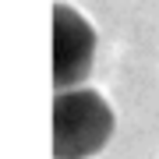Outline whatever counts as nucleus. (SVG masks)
I'll use <instances>...</instances> for the list:
<instances>
[{
  "label": "nucleus",
  "instance_id": "1",
  "mask_svg": "<svg viewBox=\"0 0 159 159\" xmlns=\"http://www.w3.org/2000/svg\"><path fill=\"white\" fill-rule=\"evenodd\" d=\"M117 113L96 89H64L53 96V159H92L110 145Z\"/></svg>",
  "mask_w": 159,
  "mask_h": 159
},
{
  "label": "nucleus",
  "instance_id": "2",
  "mask_svg": "<svg viewBox=\"0 0 159 159\" xmlns=\"http://www.w3.org/2000/svg\"><path fill=\"white\" fill-rule=\"evenodd\" d=\"M96 64V29L74 7H53V85L57 92L78 89Z\"/></svg>",
  "mask_w": 159,
  "mask_h": 159
}]
</instances>
